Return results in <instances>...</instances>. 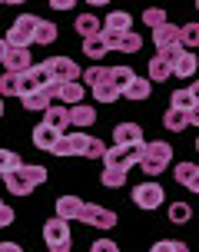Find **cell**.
Masks as SVG:
<instances>
[{
    "label": "cell",
    "mask_w": 199,
    "mask_h": 252,
    "mask_svg": "<svg viewBox=\"0 0 199 252\" xmlns=\"http://www.w3.org/2000/svg\"><path fill=\"white\" fill-rule=\"evenodd\" d=\"M40 183H47V169H43V166H30V163L17 166L13 173L3 176V186H7V192H13V196H30Z\"/></svg>",
    "instance_id": "1"
},
{
    "label": "cell",
    "mask_w": 199,
    "mask_h": 252,
    "mask_svg": "<svg viewBox=\"0 0 199 252\" xmlns=\"http://www.w3.org/2000/svg\"><path fill=\"white\" fill-rule=\"evenodd\" d=\"M169 163H173V146H169L166 139H149L136 166L146 173L149 179H156V176L166 173V166H169Z\"/></svg>",
    "instance_id": "2"
},
{
    "label": "cell",
    "mask_w": 199,
    "mask_h": 252,
    "mask_svg": "<svg viewBox=\"0 0 199 252\" xmlns=\"http://www.w3.org/2000/svg\"><path fill=\"white\" fill-rule=\"evenodd\" d=\"M143 150H146V143H133V146H110V150L103 153V163L110 166V169H123V173H130V169L139 163Z\"/></svg>",
    "instance_id": "3"
},
{
    "label": "cell",
    "mask_w": 199,
    "mask_h": 252,
    "mask_svg": "<svg viewBox=\"0 0 199 252\" xmlns=\"http://www.w3.org/2000/svg\"><path fill=\"white\" fill-rule=\"evenodd\" d=\"M43 239H47V249L50 252H70V249H73L70 222H63V219H57V216L43 222Z\"/></svg>",
    "instance_id": "4"
},
{
    "label": "cell",
    "mask_w": 199,
    "mask_h": 252,
    "mask_svg": "<svg viewBox=\"0 0 199 252\" xmlns=\"http://www.w3.org/2000/svg\"><path fill=\"white\" fill-rule=\"evenodd\" d=\"M76 219L87 222V226H93V229H100V232H110V229L116 226V213L106 209V206H97V202H83Z\"/></svg>",
    "instance_id": "5"
},
{
    "label": "cell",
    "mask_w": 199,
    "mask_h": 252,
    "mask_svg": "<svg viewBox=\"0 0 199 252\" xmlns=\"http://www.w3.org/2000/svg\"><path fill=\"white\" fill-rule=\"evenodd\" d=\"M37 20H40V17H33V13H24V17H17L3 40H7L10 47H33V30H37Z\"/></svg>",
    "instance_id": "6"
},
{
    "label": "cell",
    "mask_w": 199,
    "mask_h": 252,
    "mask_svg": "<svg viewBox=\"0 0 199 252\" xmlns=\"http://www.w3.org/2000/svg\"><path fill=\"white\" fill-rule=\"evenodd\" d=\"M87 143H90V136L83 133V129L60 133V139L53 143V150H50V153H57V156H83V153H87Z\"/></svg>",
    "instance_id": "7"
},
{
    "label": "cell",
    "mask_w": 199,
    "mask_h": 252,
    "mask_svg": "<svg viewBox=\"0 0 199 252\" xmlns=\"http://www.w3.org/2000/svg\"><path fill=\"white\" fill-rule=\"evenodd\" d=\"M163 199H166V192H163V186L153 183V179H149V183H139V186L133 189V202H136L139 209H149V213H153V209L163 206Z\"/></svg>",
    "instance_id": "8"
},
{
    "label": "cell",
    "mask_w": 199,
    "mask_h": 252,
    "mask_svg": "<svg viewBox=\"0 0 199 252\" xmlns=\"http://www.w3.org/2000/svg\"><path fill=\"white\" fill-rule=\"evenodd\" d=\"M100 37L106 43V50H120V53H136L143 47V37L139 33H110V30H100Z\"/></svg>",
    "instance_id": "9"
},
{
    "label": "cell",
    "mask_w": 199,
    "mask_h": 252,
    "mask_svg": "<svg viewBox=\"0 0 199 252\" xmlns=\"http://www.w3.org/2000/svg\"><path fill=\"white\" fill-rule=\"evenodd\" d=\"M47 73L50 80H57V83H70V80H80V66H76L70 57H50L47 60Z\"/></svg>",
    "instance_id": "10"
},
{
    "label": "cell",
    "mask_w": 199,
    "mask_h": 252,
    "mask_svg": "<svg viewBox=\"0 0 199 252\" xmlns=\"http://www.w3.org/2000/svg\"><path fill=\"white\" fill-rule=\"evenodd\" d=\"M199 87L196 83H189L186 90H176L173 96H169V103H173V110H183V113H189V116H196L199 113Z\"/></svg>",
    "instance_id": "11"
},
{
    "label": "cell",
    "mask_w": 199,
    "mask_h": 252,
    "mask_svg": "<svg viewBox=\"0 0 199 252\" xmlns=\"http://www.w3.org/2000/svg\"><path fill=\"white\" fill-rule=\"evenodd\" d=\"M3 66H7V73H24L27 66H30V47H10L7 43V53H3Z\"/></svg>",
    "instance_id": "12"
},
{
    "label": "cell",
    "mask_w": 199,
    "mask_h": 252,
    "mask_svg": "<svg viewBox=\"0 0 199 252\" xmlns=\"http://www.w3.org/2000/svg\"><path fill=\"white\" fill-rule=\"evenodd\" d=\"M173 179L179 186H186L189 192H199V166L196 163H176L173 166Z\"/></svg>",
    "instance_id": "13"
},
{
    "label": "cell",
    "mask_w": 199,
    "mask_h": 252,
    "mask_svg": "<svg viewBox=\"0 0 199 252\" xmlns=\"http://www.w3.org/2000/svg\"><path fill=\"white\" fill-rule=\"evenodd\" d=\"M113 139H116V146L146 143V139H143V126H136V123H116L113 126Z\"/></svg>",
    "instance_id": "14"
},
{
    "label": "cell",
    "mask_w": 199,
    "mask_h": 252,
    "mask_svg": "<svg viewBox=\"0 0 199 252\" xmlns=\"http://www.w3.org/2000/svg\"><path fill=\"white\" fill-rule=\"evenodd\" d=\"M43 123H47V126H53L57 133H66V126H70V106L50 103L47 110H43Z\"/></svg>",
    "instance_id": "15"
},
{
    "label": "cell",
    "mask_w": 199,
    "mask_h": 252,
    "mask_svg": "<svg viewBox=\"0 0 199 252\" xmlns=\"http://www.w3.org/2000/svg\"><path fill=\"white\" fill-rule=\"evenodd\" d=\"M90 90H93V100H97V103H116V100H120V90L110 83V66H106L103 80H97Z\"/></svg>",
    "instance_id": "16"
},
{
    "label": "cell",
    "mask_w": 199,
    "mask_h": 252,
    "mask_svg": "<svg viewBox=\"0 0 199 252\" xmlns=\"http://www.w3.org/2000/svg\"><path fill=\"white\" fill-rule=\"evenodd\" d=\"M149 90H153V83H149L146 76H133L130 83L123 87V100H149Z\"/></svg>",
    "instance_id": "17"
},
{
    "label": "cell",
    "mask_w": 199,
    "mask_h": 252,
    "mask_svg": "<svg viewBox=\"0 0 199 252\" xmlns=\"http://www.w3.org/2000/svg\"><path fill=\"white\" fill-rule=\"evenodd\" d=\"M163 126L169 129V133H179V129H186V126H196V116L183 113V110H166V116H163Z\"/></svg>",
    "instance_id": "18"
},
{
    "label": "cell",
    "mask_w": 199,
    "mask_h": 252,
    "mask_svg": "<svg viewBox=\"0 0 199 252\" xmlns=\"http://www.w3.org/2000/svg\"><path fill=\"white\" fill-rule=\"evenodd\" d=\"M80 206H83V199H80V196H60L53 209H57V219L70 222V219H76V216H80Z\"/></svg>",
    "instance_id": "19"
},
{
    "label": "cell",
    "mask_w": 199,
    "mask_h": 252,
    "mask_svg": "<svg viewBox=\"0 0 199 252\" xmlns=\"http://www.w3.org/2000/svg\"><path fill=\"white\" fill-rule=\"evenodd\" d=\"M93 120H97V110L93 106H87V103H73L70 106V126L83 129V126H93Z\"/></svg>",
    "instance_id": "20"
},
{
    "label": "cell",
    "mask_w": 199,
    "mask_h": 252,
    "mask_svg": "<svg viewBox=\"0 0 199 252\" xmlns=\"http://www.w3.org/2000/svg\"><path fill=\"white\" fill-rule=\"evenodd\" d=\"M60 139V133L53 129V126H47V123H40V126H33V146L37 150H53V143Z\"/></svg>",
    "instance_id": "21"
},
{
    "label": "cell",
    "mask_w": 199,
    "mask_h": 252,
    "mask_svg": "<svg viewBox=\"0 0 199 252\" xmlns=\"http://www.w3.org/2000/svg\"><path fill=\"white\" fill-rule=\"evenodd\" d=\"M153 43L156 47H173V43H179V27L176 24H160L156 30H153Z\"/></svg>",
    "instance_id": "22"
},
{
    "label": "cell",
    "mask_w": 199,
    "mask_h": 252,
    "mask_svg": "<svg viewBox=\"0 0 199 252\" xmlns=\"http://www.w3.org/2000/svg\"><path fill=\"white\" fill-rule=\"evenodd\" d=\"M130 27H133V17L126 10H113L110 17H106V24H103V30H110V33H130Z\"/></svg>",
    "instance_id": "23"
},
{
    "label": "cell",
    "mask_w": 199,
    "mask_h": 252,
    "mask_svg": "<svg viewBox=\"0 0 199 252\" xmlns=\"http://www.w3.org/2000/svg\"><path fill=\"white\" fill-rule=\"evenodd\" d=\"M146 73H149V83H163V80H169V76H173V66H169V63H166L160 53H156V57L149 60Z\"/></svg>",
    "instance_id": "24"
},
{
    "label": "cell",
    "mask_w": 199,
    "mask_h": 252,
    "mask_svg": "<svg viewBox=\"0 0 199 252\" xmlns=\"http://www.w3.org/2000/svg\"><path fill=\"white\" fill-rule=\"evenodd\" d=\"M100 30H103V24H100L93 13H80V17H76V33H80L83 40H87V37H97Z\"/></svg>",
    "instance_id": "25"
},
{
    "label": "cell",
    "mask_w": 199,
    "mask_h": 252,
    "mask_svg": "<svg viewBox=\"0 0 199 252\" xmlns=\"http://www.w3.org/2000/svg\"><path fill=\"white\" fill-rule=\"evenodd\" d=\"M57 40V24L53 20H37V30H33V43L37 47H47Z\"/></svg>",
    "instance_id": "26"
},
{
    "label": "cell",
    "mask_w": 199,
    "mask_h": 252,
    "mask_svg": "<svg viewBox=\"0 0 199 252\" xmlns=\"http://www.w3.org/2000/svg\"><path fill=\"white\" fill-rule=\"evenodd\" d=\"M173 73L176 76H193V73H196V53H193V50L179 53V60L173 63Z\"/></svg>",
    "instance_id": "27"
},
{
    "label": "cell",
    "mask_w": 199,
    "mask_h": 252,
    "mask_svg": "<svg viewBox=\"0 0 199 252\" xmlns=\"http://www.w3.org/2000/svg\"><path fill=\"white\" fill-rule=\"evenodd\" d=\"M83 53H87L93 63H100V60H103V53H106L103 37H100V33H97V37H87V40H83Z\"/></svg>",
    "instance_id": "28"
},
{
    "label": "cell",
    "mask_w": 199,
    "mask_h": 252,
    "mask_svg": "<svg viewBox=\"0 0 199 252\" xmlns=\"http://www.w3.org/2000/svg\"><path fill=\"white\" fill-rule=\"evenodd\" d=\"M189 219H193V206H189V202H173V206H169V222H173V226H183Z\"/></svg>",
    "instance_id": "29"
},
{
    "label": "cell",
    "mask_w": 199,
    "mask_h": 252,
    "mask_svg": "<svg viewBox=\"0 0 199 252\" xmlns=\"http://www.w3.org/2000/svg\"><path fill=\"white\" fill-rule=\"evenodd\" d=\"M133 76H136V73H133L130 66H110V83L120 90V93H123V87L130 83V80H133Z\"/></svg>",
    "instance_id": "30"
},
{
    "label": "cell",
    "mask_w": 199,
    "mask_h": 252,
    "mask_svg": "<svg viewBox=\"0 0 199 252\" xmlns=\"http://www.w3.org/2000/svg\"><path fill=\"white\" fill-rule=\"evenodd\" d=\"M196 43H199V27L196 24L179 27V47H183V50H193Z\"/></svg>",
    "instance_id": "31"
},
{
    "label": "cell",
    "mask_w": 199,
    "mask_h": 252,
    "mask_svg": "<svg viewBox=\"0 0 199 252\" xmlns=\"http://www.w3.org/2000/svg\"><path fill=\"white\" fill-rule=\"evenodd\" d=\"M17 166H24V159H20V153L0 150V176H7V173H13Z\"/></svg>",
    "instance_id": "32"
},
{
    "label": "cell",
    "mask_w": 199,
    "mask_h": 252,
    "mask_svg": "<svg viewBox=\"0 0 199 252\" xmlns=\"http://www.w3.org/2000/svg\"><path fill=\"white\" fill-rule=\"evenodd\" d=\"M100 183H103L106 189H120L126 183V173H123V169H110V166H106L103 176H100Z\"/></svg>",
    "instance_id": "33"
},
{
    "label": "cell",
    "mask_w": 199,
    "mask_h": 252,
    "mask_svg": "<svg viewBox=\"0 0 199 252\" xmlns=\"http://www.w3.org/2000/svg\"><path fill=\"white\" fill-rule=\"evenodd\" d=\"M33 90H40V87H37V80L30 76V70L17 73V96H20V100H24L27 93H33Z\"/></svg>",
    "instance_id": "34"
},
{
    "label": "cell",
    "mask_w": 199,
    "mask_h": 252,
    "mask_svg": "<svg viewBox=\"0 0 199 252\" xmlns=\"http://www.w3.org/2000/svg\"><path fill=\"white\" fill-rule=\"evenodd\" d=\"M143 24H146L149 30H156L160 24H166V10H163V7H146V13H143Z\"/></svg>",
    "instance_id": "35"
},
{
    "label": "cell",
    "mask_w": 199,
    "mask_h": 252,
    "mask_svg": "<svg viewBox=\"0 0 199 252\" xmlns=\"http://www.w3.org/2000/svg\"><path fill=\"white\" fill-rule=\"evenodd\" d=\"M24 106H27V110H47L50 100L43 96V90H33V93H27V96H24Z\"/></svg>",
    "instance_id": "36"
},
{
    "label": "cell",
    "mask_w": 199,
    "mask_h": 252,
    "mask_svg": "<svg viewBox=\"0 0 199 252\" xmlns=\"http://www.w3.org/2000/svg\"><path fill=\"white\" fill-rule=\"evenodd\" d=\"M149 252H189V246L186 242H176V239H160V242H153Z\"/></svg>",
    "instance_id": "37"
},
{
    "label": "cell",
    "mask_w": 199,
    "mask_h": 252,
    "mask_svg": "<svg viewBox=\"0 0 199 252\" xmlns=\"http://www.w3.org/2000/svg\"><path fill=\"white\" fill-rule=\"evenodd\" d=\"M0 96H17V73L0 76Z\"/></svg>",
    "instance_id": "38"
},
{
    "label": "cell",
    "mask_w": 199,
    "mask_h": 252,
    "mask_svg": "<svg viewBox=\"0 0 199 252\" xmlns=\"http://www.w3.org/2000/svg\"><path fill=\"white\" fill-rule=\"evenodd\" d=\"M30 70V76L37 80V87H43V83H50V73H47V63H30L27 66Z\"/></svg>",
    "instance_id": "39"
},
{
    "label": "cell",
    "mask_w": 199,
    "mask_h": 252,
    "mask_svg": "<svg viewBox=\"0 0 199 252\" xmlns=\"http://www.w3.org/2000/svg\"><path fill=\"white\" fill-rule=\"evenodd\" d=\"M103 153H106V143H103V139H93V136H90L87 153H83V156H90V159H103Z\"/></svg>",
    "instance_id": "40"
},
{
    "label": "cell",
    "mask_w": 199,
    "mask_h": 252,
    "mask_svg": "<svg viewBox=\"0 0 199 252\" xmlns=\"http://www.w3.org/2000/svg\"><path fill=\"white\" fill-rule=\"evenodd\" d=\"M179 53H183V47H179V43H173V47H163V50H160V57H163L166 63H169V66H173V63L179 60Z\"/></svg>",
    "instance_id": "41"
},
{
    "label": "cell",
    "mask_w": 199,
    "mask_h": 252,
    "mask_svg": "<svg viewBox=\"0 0 199 252\" xmlns=\"http://www.w3.org/2000/svg\"><path fill=\"white\" fill-rule=\"evenodd\" d=\"M90 252H120V246L113 239H97L93 246H90Z\"/></svg>",
    "instance_id": "42"
},
{
    "label": "cell",
    "mask_w": 199,
    "mask_h": 252,
    "mask_svg": "<svg viewBox=\"0 0 199 252\" xmlns=\"http://www.w3.org/2000/svg\"><path fill=\"white\" fill-rule=\"evenodd\" d=\"M13 222V209L10 206H3V202H0V229H7Z\"/></svg>",
    "instance_id": "43"
},
{
    "label": "cell",
    "mask_w": 199,
    "mask_h": 252,
    "mask_svg": "<svg viewBox=\"0 0 199 252\" xmlns=\"http://www.w3.org/2000/svg\"><path fill=\"white\" fill-rule=\"evenodd\" d=\"M50 7H53V10H73L76 0H50Z\"/></svg>",
    "instance_id": "44"
},
{
    "label": "cell",
    "mask_w": 199,
    "mask_h": 252,
    "mask_svg": "<svg viewBox=\"0 0 199 252\" xmlns=\"http://www.w3.org/2000/svg\"><path fill=\"white\" fill-rule=\"evenodd\" d=\"M0 252H24L17 242H0Z\"/></svg>",
    "instance_id": "45"
},
{
    "label": "cell",
    "mask_w": 199,
    "mask_h": 252,
    "mask_svg": "<svg viewBox=\"0 0 199 252\" xmlns=\"http://www.w3.org/2000/svg\"><path fill=\"white\" fill-rule=\"evenodd\" d=\"M90 7H103V3H110V0H87Z\"/></svg>",
    "instance_id": "46"
},
{
    "label": "cell",
    "mask_w": 199,
    "mask_h": 252,
    "mask_svg": "<svg viewBox=\"0 0 199 252\" xmlns=\"http://www.w3.org/2000/svg\"><path fill=\"white\" fill-rule=\"evenodd\" d=\"M3 53H7V40H0V60H3Z\"/></svg>",
    "instance_id": "47"
},
{
    "label": "cell",
    "mask_w": 199,
    "mask_h": 252,
    "mask_svg": "<svg viewBox=\"0 0 199 252\" xmlns=\"http://www.w3.org/2000/svg\"><path fill=\"white\" fill-rule=\"evenodd\" d=\"M3 3H24V0H3Z\"/></svg>",
    "instance_id": "48"
},
{
    "label": "cell",
    "mask_w": 199,
    "mask_h": 252,
    "mask_svg": "<svg viewBox=\"0 0 199 252\" xmlns=\"http://www.w3.org/2000/svg\"><path fill=\"white\" fill-rule=\"evenodd\" d=\"M0 3H3V0H0Z\"/></svg>",
    "instance_id": "49"
},
{
    "label": "cell",
    "mask_w": 199,
    "mask_h": 252,
    "mask_svg": "<svg viewBox=\"0 0 199 252\" xmlns=\"http://www.w3.org/2000/svg\"><path fill=\"white\" fill-rule=\"evenodd\" d=\"M0 202H3V199H0Z\"/></svg>",
    "instance_id": "50"
}]
</instances>
